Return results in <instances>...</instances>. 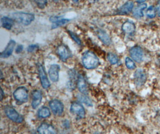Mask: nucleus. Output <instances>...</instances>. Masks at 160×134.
<instances>
[{
	"label": "nucleus",
	"instance_id": "nucleus-33",
	"mask_svg": "<svg viewBox=\"0 0 160 134\" xmlns=\"http://www.w3.org/2000/svg\"><path fill=\"white\" fill-rule=\"evenodd\" d=\"M94 134H100V133H98V132H95Z\"/></svg>",
	"mask_w": 160,
	"mask_h": 134
},
{
	"label": "nucleus",
	"instance_id": "nucleus-25",
	"mask_svg": "<svg viewBox=\"0 0 160 134\" xmlns=\"http://www.w3.org/2000/svg\"><path fill=\"white\" fill-rule=\"evenodd\" d=\"M125 65L129 69H134L136 67V64L129 57H126L125 58Z\"/></svg>",
	"mask_w": 160,
	"mask_h": 134
},
{
	"label": "nucleus",
	"instance_id": "nucleus-10",
	"mask_svg": "<svg viewBox=\"0 0 160 134\" xmlns=\"http://www.w3.org/2000/svg\"><path fill=\"white\" fill-rule=\"evenodd\" d=\"M135 84L138 86H142L145 83L146 75L145 72L142 69H138L134 73Z\"/></svg>",
	"mask_w": 160,
	"mask_h": 134
},
{
	"label": "nucleus",
	"instance_id": "nucleus-32",
	"mask_svg": "<svg viewBox=\"0 0 160 134\" xmlns=\"http://www.w3.org/2000/svg\"><path fill=\"white\" fill-rule=\"evenodd\" d=\"M3 91H2V88H1V100H2V97H3Z\"/></svg>",
	"mask_w": 160,
	"mask_h": 134
},
{
	"label": "nucleus",
	"instance_id": "nucleus-13",
	"mask_svg": "<svg viewBox=\"0 0 160 134\" xmlns=\"http://www.w3.org/2000/svg\"><path fill=\"white\" fill-rule=\"evenodd\" d=\"M59 70L60 66L58 64H53L51 66L49 70V76L52 82H56L58 81Z\"/></svg>",
	"mask_w": 160,
	"mask_h": 134
},
{
	"label": "nucleus",
	"instance_id": "nucleus-20",
	"mask_svg": "<svg viewBox=\"0 0 160 134\" xmlns=\"http://www.w3.org/2000/svg\"><path fill=\"white\" fill-rule=\"evenodd\" d=\"M1 25H2V26L4 28L8 30H10L13 25V20L12 19V18H9L8 17H2L1 18Z\"/></svg>",
	"mask_w": 160,
	"mask_h": 134
},
{
	"label": "nucleus",
	"instance_id": "nucleus-5",
	"mask_svg": "<svg viewBox=\"0 0 160 134\" xmlns=\"http://www.w3.org/2000/svg\"><path fill=\"white\" fill-rule=\"evenodd\" d=\"M37 69L39 74V76L40 79L41 84L44 89H47L50 86V82L47 77L45 70L43 66L40 63H37Z\"/></svg>",
	"mask_w": 160,
	"mask_h": 134
},
{
	"label": "nucleus",
	"instance_id": "nucleus-7",
	"mask_svg": "<svg viewBox=\"0 0 160 134\" xmlns=\"http://www.w3.org/2000/svg\"><path fill=\"white\" fill-rule=\"evenodd\" d=\"M57 53L62 62H66L69 57L72 56L70 50L64 44H61L57 47Z\"/></svg>",
	"mask_w": 160,
	"mask_h": 134
},
{
	"label": "nucleus",
	"instance_id": "nucleus-28",
	"mask_svg": "<svg viewBox=\"0 0 160 134\" xmlns=\"http://www.w3.org/2000/svg\"><path fill=\"white\" fill-rule=\"evenodd\" d=\"M38 48H39V45L38 44H32L28 47L27 51L29 53H32L36 49H38Z\"/></svg>",
	"mask_w": 160,
	"mask_h": 134
},
{
	"label": "nucleus",
	"instance_id": "nucleus-6",
	"mask_svg": "<svg viewBox=\"0 0 160 134\" xmlns=\"http://www.w3.org/2000/svg\"><path fill=\"white\" fill-rule=\"evenodd\" d=\"M52 111L57 116H61L64 112V104L58 99H53L49 102Z\"/></svg>",
	"mask_w": 160,
	"mask_h": 134
},
{
	"label": "nucleus",
	"instance_id": "nucleus-29",
	"mask_svg": "<svg viewBox=\"0 0 160 134\" xmlns=\"http://www.w3.org/2000/svg\"><path fill=\"white\" fill-rule=\"evenodd\" d=\"M36 2L40 8H44L48 3L46 1H36Z\"/></svg>",
	"mask_w": 160,
	"mask_h": 134
},
{
	"label": "nucleus",
	"instance_id": "nucleus-18",
	"mask_svg": "<svg viewBox=\"0 0 160 134\" xmlns=\"http://www.w3.org/2000/svg\"><path fill=\"white\" fill-rule=\"evenodd\" d=\"M122 29L125 33L131 34L134 32L136 30V26L132 21H127L122 25Z\"/></svg>",
	"mask_w": 160,
	"mask_h": 134
},
{
	"label": "nucleus",
	"instance_id": "nucleus-11",
	"mask_svg": "<svg viewBox=\"0 0 160 134\" xmlns=\"http://www.w3.org/2000/svg\"><path fill=\"white\" fill-rule=\"evenodd\" d=\"M32 99L31 102V106L33 109H36L40 104L43 98V95L40 91L35 90L32 92Z\"/></svg>",
	"mask_w": 160,
	"mask_h": 134
},
{
	"label": "nucleus",
	"instance_id": "nucleus-4",
	"mask_svg": "<svg viewBox=\"0 0 160 134\" xmlns=\"http://www.w3.org/2000/svg\"><path fill=\"white\" fill-rule=\"evenodd\" d=\"M13 97L18 101L22 103L27 102L28 98V91L24 86L19 87L13 92Z\"/></svg>",
	"mask_w": 160,
	"mask_h": 134
},
{
	"label": "nucleus",
	"instance_id": "nucleus-17",
	"mask_svg": "<svg viewBox=\"0 0 160 134\" xmlns=\"http://www.w3.org/2000/svg\"><path fill=\"white\" fill-rule=\"evenodd\" d=\"M97 33L98 37L102 43L106 45H109L111 44V39L109 36L108 35V34H107L106 32H104L102 29H98Z\"/></svg>",
	"mask_w": 160,
	"mask_h": 134
},
{
	"label": "nucleus",
	"instance_id": "nucleus-31",
	"mask_svg": "<svg viewBox=\"0 0 160 134\" xmlns=\"http://www.w3.org/2000/svg\"><path fill=\"white\" fill-rule=\"evenodd\" d=\"M157 13L158 16L160 17V1L158 2V5H157Z\"/></svg>",
	"mask_w": 160,
	"mask_h": 134
},
{
	"label": "nucleus",
	"instance_id": "nucleus-30",
	"mask_svg": "<svg viewBox=\"0 0 160 134\" xmlns=\"http://www.w3.org/2000/svg\"><path fill=\"white\" fill-rule=\"evenodd\" d=\"M23 49V46L22 45H19L16 49V53H19L22 52Z\"/></svg>",
	"mask_w": 160,
	"mask_h": 134
},
{
	"label": "nucleus",
	"instance_id": "nucleus-3",
	"mask_svg": "<svg viewBox=\"0 0 160 134\" xmlns=\"http://www.w3.org/2000/svg\"><path fill=\"white\" fill-rule=\"evenodd\" d=\"M4 112L8 118L15 122L22 123L23 121V118L22 116L18 113L17 111L12 107L6 106L4 109Z\"/></svg>",
	"mask_w": 160,
	"mask_h": 134
},
{
	"label": "nucleus",
	"instance_id": "nucleus-1",
	"mask_svg": "<svg viewBox=\"0 0 160 134\" xmlns=\"http://www.w3.org/2000/svg\"><path fill=\"white\" fill-rule=\"evenodd\" d=\"M82 63L87 69L96 68L100 63L98 58L92 51H87L82 56Z\"/></svg>",
	"mask_w": 160,
	"mask_h": 134
},
{
	"label": "nucleus",
	"instance_id": "nucleus-27",
	"mask_svg": "<svg viewBox=\"0 0 160 134\" xmlns=\"http://www.w3.org/2000/svg\"><path fill=\"white\" fill-rule=\"evenodd\" d=\"M68 32L69 35L71 36V38L73 39V40H74L76 43H77L78 45H80L81 44H82V42H81V40H80V38H79L78 36L76 35L74 32L70 31V30H68Z\"/></svg>",
	"mask_w": 160,
	"mask_h": 134
},
{
	"label": "nucleus",
	"instance_id": "nucleus-9",
	"mask_svg": "<svg viewBox=\"0 0 160 134\" xmlns=\"http://www.w3.org/2000/svg\"><path fill=\"white\" fill-rule=\"evenodd\" d=\"M70 112L77 115L80 118H84L85 116V110L83 106L78 102H74L70 107Z\"/></svg>",
	"mask_w": 160,
	"mask_h": 134
},
{
	"label": "nucleus",
	"instance_id": "nucleus-15",
	"mask_svg": "<svg viewBox=\"0 0 160 134\" xmlns=\"http://www.w3.org/2000/svg\"><path fill=\"white\" fill-rule=\"evenodd\" d=\"M77 85L78 88L79 90V91L83 94H86L87 93V85L86 81L83 76L81 75H79L78 78V82H77Z\"/></svg>",
	"mask_w": 160,
	"mask_h": 134
},
{
	"label": "nucleus",
	"instance_id": "nucleus-21",
	"mask_svg": "<svg viewBox=\"0 0 160 134\" xmlns=\"http://www.w3.org/2000/svg\"><path fill=\"white\" fill-rule=\"evenodd\" d=\"M38 115L40 118H48L51 115L50 110L47 107H43L39 110V111L38 112Z\"/></svg>",
	"mask_w": 160,
	"mask_h": 134
},
{
	"label": "nucleus",
	"instance_id": "nucleus-12",
	"mask_svg": "<svg viewBox=\"0 0 160 134\" xmlns=\"http://www.w3.org/2000/svg\"><path fill=\"white\" fill-rule=\"evenodd\" d=\"M37 132L39 134H57L54 127L46 123H42L38 127Z\"/></svg>",
	"mask_w": 160,
	"mask_h": 134
},
{
	"label": "nucleus",
	"instance_id": "nucleus-16",
	"mask_svg": "<svg viewBox=\"0 0 160 134\" xmlns=\"http://www.w3.org/2000/svg\"><path fill=\"white\" fill-rule=\"evenodd\" d=\"M134 7V4L132 1H128L125 2L122 7H120L118 11V14H128L131 12Z\"/></svg>",
	"mask_w": 160,
	"mask_h": 134
},
{
	"label": "nucleus",
	"instance_id": "nucleus-8",
	"mask_svg": "<svg viewBox=\"0 0 160 134\" xmlns=\"http://www.w3.org/2000/svg\"><path fill=\"white\" fill-rule=\"evenodd\" d=\"M130 54L131 58L136 62L140 63L143 61L144 57V53L141 47L138 46L132 47L130 51Z\"/></svg>",
	"mask_w": 160,
	"mask_h": 134
},
{
	"label": "nucleus",
	"instance_id": "nucleus-24",
	"mask_svg": "<svg viewBox=\"0 0 160 134\" xmlns=\"http://www.w3.org/2000/svg\"><path fill=\"white\" fill-rule=\"evenodd\" d=\"M108 59L110 63L112 64H115L118 62V58L117 56V55H115V54H114L112 53H108Z\"/></svg>",
	"mask_w": 160,
	"mask_h": 134
},
{
	"label": "nucleus",
	"instance_id": "nucleus-19",
	"mask_svg": "<svg viewBox=\"0 0 160 134\" xmlns=\"http://www.w3.org/2000/svg\"><path fill=\"white\" fill-rule=\"evenodd\" d=\"M147 7V4L145 3L140 4L138 6L136 7L133 11V15L136 18H141L143 16V10Z\"/></svg>",
	"mask_w": 160,
	"mask_h": 134
},
{
	"label": "nucleus",
	"instance_id": "nucleus-2",
	"mask_svg": "<svg viewBox=\"0 0 160 134\" xmlns=\"http://www.w3.org/2000/svg\"><path fill=\"white\" fill-rule=\"evenodd\" d=\"M12 19L22 25L27 26L30 25L34 20V15L31 13L16 12L12 15Z\"/></svg>",
	"mask_w": 160,
	"mask_h": 134
},
{
	"label": "nucleus",
	"instance_id": "nucleus-14",
	"mask_svg": "<svg viewBox=\"0 0 160 134\" xmlns=\"http://www.w3.org/2000/svg\"><path fill=\"white\" fill-rule=\"evenodd\" d=\"M16 42L14 40L11 39L8 44L6 48L5 49L1 52L0 57L1 58H8L12 54V53L13 52V50L15 49Z\"/></svg>",
	"mask_w": 160,
	"mask_h": 134
},
{
	"label": "nucleus",
	"instance_id": "nucleus-34",
	"mask_svg": "<svg viewBox=\"0 0 160 134\" xmlns=\"http://www.w3.org/2000/svg\"></svg>",
	"mask_w": 160,
	"mask_h": 134
},
{
	"label": "nucleus",
	"instance_id": "nucleus-22",
	"mask_svg": "<svg viewBox=\"0 0 160 134\" xmlns=\"http://www.w3.org/2000/svg\"><path fill=\"white\" fill-rule=\"evenodd\" d=\"M78 99L80 102L84 103L88 106H92V103L91 99H89L85 94H79L78 95Z\"/></svg>",
	"mask_w": 160,
	"mask_h": 134
},
{
	"label": "nucleus",
	"instance_id": "nucleus-23",
	"mask_svg": "<svg viewBox=\"0 0 160 134\" xmlns=\"http://www.w3.org/2000/svg\"><path fill=\"white\" fill-rule=\"evenodd\" d=\"M69 21H70V20H69V19H64V18H62V19H61L59 20L58 21H57V22H55V23H53V24L52 25V28H58L59 26H62V25H65L66 23H68Z\"/></svg>",
	"mask_w": 160,
	"mask_h": 134
},
{
	"label": "nucleus",
	"instance_id": "nucleus-26",
	"mask_svg": "<svg viewBox=\"0 0 160 134\" xmlns=\"http://www.w3.org/2000/svg\"><path fill=\"white\" fill-rule=\"evenodd\" d=\"M146 15L149 18H153L155 17V9L153 6L149 7L146 12Z\"/></svg>",
	"mask_w": 160,
	"mask_h": 134
}]
</instances>
